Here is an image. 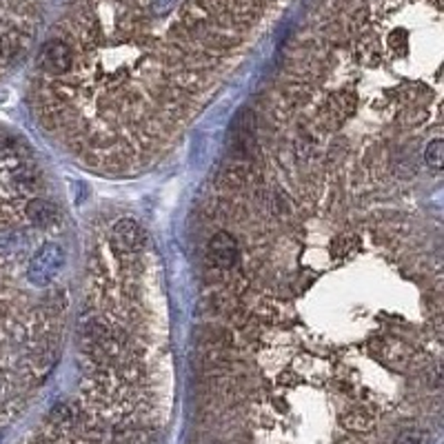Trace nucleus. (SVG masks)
<instances>
[{"label":"nucleus","instance_id":"0eeeda50","mask_svg":"<svg viewBox=\"0 0 444 444\" xmlns=\"http://www.w3.org/2000/svg\"><path fill=\"white\" fill-rule=\"evenodd\" d=\"M393 444H431V436L424 429H404Z\"/></svg>","mask_w":444,"mask_h":444},{"label":"nucleus","instance_id":"423d86ee","mask_svg":"<svg viewBox=\"0 0 444 444\" xmlns=\"http://www.w3.org/2000/svg\"><path fill=\"white\" fill-rule=\"evenodd\" d=\"M424 160L433 171L442 169V162H444V142H442V138H436V140H431L429 144H426Z\"/></svg>","mask_w":444,"mask_h":444},{"label":"nucleus","instance_id":"7ed1b4c3","mask_svg":"<svg viewBox=\"0 0 444 444\" xmlns=\"http://www.w3.org/2000/svg\"><path fill=\"white\" fill-rule=\"evenodd\" d=\"M209 260L220 269H234L240 260V246L236 242V238L227 232H218L209 242Z\"/></svg>","mask_w":444,"mask_h":444},{"label":"nucleus","instance_id":"20e7f679","mask_svg":"<svg viewBox=\"0 0 444 444\" xmlns=\"http://www.w3.org/2000/svg\"><path fill=\"white\" fill-rule=\"evenodd\" d=\"M40 64H42V69L47 74H52V76H60L64 72H69L72 64H74L72 47L67 42H62V40H49L42 47Z\"/></svg>","mask_w":444,"mask_h":444},{"label":"nucleus","instance_id":"f257e3e1","mask_svg":"<svg viewBox=\"0 0 444 444\" xmlns=\"http://www.w3.org/2000/svg\"><path fill=\"white\" fill-rule=\"evenodd\" d=\"M64 260H67V256H64V249L58 242H45L29 265V280L38 287L49 285L62 271Z\"/></svg>","mask_w":444,"mask_h":444},{"label":"nucleus","instance_id":"39448f33","mask_svg":"<svg viewBox=\"0 0 444 444\" xmlns=\"http://www.w3.org/2000/svg\"><path fill=\"white\" fill-rule=\"evenodd\" d=\"M27 218L38 227H54L60 222V211L56 205L36 198L27 205Z\"/></svg>","mask_w":444,"mask_h":444},{"label":"nucleus","instance_id":"f03ea898","mask_svg":"<svg viewBox=\"0 0 444 444\" xmlns=\"http://www.w3.org/2000/svg\"><path fill=\"white\" fill-rule=\"evenodd\" d=\"M144 240H147V236L140 229V224L131 218H123L111 227V246L118 254H127V256L140 254L147 244Z\"/></svg>","mask_w":444,"mask_h":444}]
</instances>
